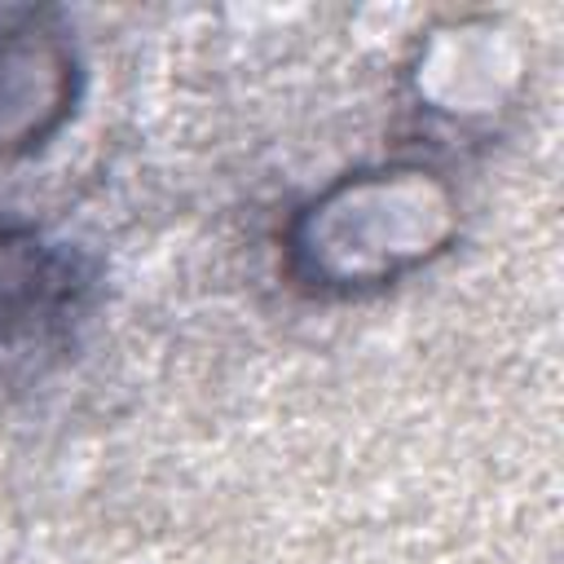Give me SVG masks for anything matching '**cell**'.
Returning <instances> with one entry per match:
<instances>
[{
	"mask_svg": "<svg viewBox=\"0 0 564 564\" xmlns=\"http://www.w3.org/2000/svg\"><path fill=\"white\" fill-rule=\"evenodd\" d=\"M97 300L93 260L35 225H0V370L75 339Z\"/></svg>",
	"mask_w": 564,
	"mask_h": 564,
	"instance_id": "7a4b0ae2",
	"label": "cell"
},
{
	"mask_svg": "<svg viewBox=\"0 0 564 564\" xmlns=\"http://www.w3.org/2000/svg\"><path fill=\"white\" fill-rule=\"evenodd\" d=\"M454 238L449 189L419 167L352 172L326 185L286 229V264L317 291L383 286Z\"/></svg>",
	"mask_w": 564,
	"mask_h": 564,
	"instance_id": "6da1fadb",
	"label": "cell"
},
{
	"mask_svg": "<svg viewBox=\"0 0 564 564\" xmlns=\"http://www.w3.org/2000/svg\"><path fill=\"white\" fill-rule=\"evenodd\" d=\"M79 53L53 9L0 4V163L40 150L75 110Z\"/></svg>",
	"mask_w": 564,
	"mask_h": 564,
	"instance_id": "3957f363",
	"label": "cell"
}]
</instances>
